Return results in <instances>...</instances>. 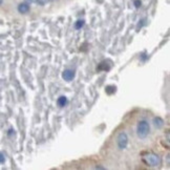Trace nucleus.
<instances>
[{
    "label": "nucleus",
    "instance_id": "nucleus-1",
    "mask_svg": "<svg viewBox=\"0 0 170 170\" xmlns=\"http://www.w3.org/2000/svg\"><path fill=\"white\" fill-rule=\"evenodd\" d=\"M142 161L149 167H157L161 164L160 157L153 152H144L142 154Z\"/></svg>",
    "mask_w": 170,
    "mask_h": 170
},
{
    "label": "nucleus",
    "instance_id": "nucleus-2",
    "mask_svg": "<svg viewBox=\"0 0 170 170\" xmlns=\"http://www.w3.org/2000/svg\"><path fill=\"white\" fill-rule=\"evenodd\" d=\"M150 132V126H149L148 122L145 120L140 121L137 126V135L141 140H144L148 137Z\"/></svg>",
    "mask_w": 170,
    "mask_h": 170
},
{
    "label": "nucleus",
    "instance_id": "nucleus-3",
    "mask_svg": "<svg viewBox=\"0 0 170 170\" xmlns=\"http://www.w3.org/2000/svg\"><path fill=\"white\" fill-rule=\"evenodd\" d=\"M117 142H118V147L120 150H124V149H126L127 145H128V137L126 135V132L119 133Z\"/></svg>",
    "mask_w": 170,
    "mask_h": 170
},
{
    "label": "nucleus",
    "instance_id": "nucleus-4",
    "mask_svg": "<svg viewBox=\"0 0 170 170\" xmlns=\"http://www.w3.org/2000/svg\"><path fill=\"white\" fill-rule=\"evenodd\" d=\"M62 78H63L65 81L70 82L75 78V73L70 70H65L63 73H62Z\"/></svg>",
    "mask_w": 170,
    "mask_h": 170
},
{
    "label": "nucleus",
    "instance_id": "nucleus-5",
    "mask_svg": "<svg viewBox=\"0 0 170 170\" xmlns=\"http://www.w3.org/2000/svg\"><path fill=\"white\" fill-rule=\"evenodd\" d=\"M28 11H29V4H28L26 2H22V3L18 5V12L20 14H26L28 13Z\"/></svg>",
    "mask_w": 170,
    "mask_h": 170
},
{
    "label": "nucleus",
    "instance_id": "nucleus-6",
    "mask_svg": "<svg viewBox=\"0 0 170 170\" xmlns=\"http://www.w3.org/2000/svg\"><path fill=\"white\" fill-rule=\"evenodd\" d=\"M109 61H102L98 66V70H104V71H108L111 67V64H108Z\"/></svg>",
    "mask_w": 170,
    "mask_h": 170
},
{
    "label": "nucleus",
    "instance_id": "nucleus-7",
    "mask_svg": "<svg viewBox=\"0 0 170 170\" xmlns=\"http://www.w3.org/2000/svg\"><path fill=\"white\" fill-rule=\"evenodd\" d=\"M153 124H154V126L157 128V129H160V128H162L164 126V120L162 118L157 117V118L153 119Z\"/></svg>",
    "mask_w": 170,
    "mask_h": 170
},
{
    "label": "nucleus",
    "instance_id": "nucleus-8",
    "mask_svg": "<svg viewBox=\"0 0 170 170\" xmlns=\"http://www.w3.org/2000/svg\"><path fill=\"white\" fill-rule=\"evenodd\" d=\"M57 104H58L59 107H64L65 105L67 104V99L66 97L64 96H61L58 98V100H57Z\"/></svg>",
    "mask_w": 170,
    "mask_h": 170
},
{
    "label": "nucleus",
    "instance_id": "nucleus-9",
    "mask_svg": "<svg viewBox=\"0 0 170 170\" xmlns=\"http://www.w3.org/2000/svg\"><path fill=\"white\" fill-rule=\"evenodd\" d=\"M116 90H117V87L115 85H107L105 87V91L107 95H112L115 94Z\"/></svg>",
    "mask_w": 170,
    "mask_h": 170
},
{
    "label": "nucleus",
    "instance_id": "nucleus-10",
    "mask_svg": "<svg viewBox=\"0 0 170 170\" xmlns=\"http://www.w3.org/2000/svg\"><path fill=\"white\" fill-rule=\"evenodd\" d=\"M85 21L84 20H78V21H76V23H75V28L76 29H80L83 28V25H84Z\"/></svg>",
    "mask_w": 170,
    "mask_h": 170
},
{
    "label": "nucleus",
    "instance_id": "nucleus-11",
    "mask_svg": "<svg viewBox=\"0 0 170 170\" xmlns=\"http://www.w3.org/2000/svg\"><path fill=\"white\" fill-rule=\"evenodd\" d=\"M36 2H37L39 5H45L47 2H49V0H37Z\"/></svg>",
    "mask_w": 170,
    "mask_h": 170
},
{
    "label": "nucleus",
    "instance_id": "nucleus-12",
    "mask_svg": "<svg viewBox=\"0 0 170 170\" xmlns=\"http://www.w3.org/2000/svg\"><path fill=\"white\" fill-rule=\"evenodd\" d=\"M5 162V157L3 156V153L0 152V164H3Z\"/></svg>",
    "mask_w": 170,
    "mask_h": 170
},
{
    "label": "nucleus",
    "instance_id": "nucleus-13",
    "mask_svg": "<svg viewBox=\"0 0 170 170\" xmlns=\"http://www.w3.org/2000/svg\"><path fill=\"white\" fill-rule=\"evenodd\" d=\"M135 7L137 8L141 7V0H136V1H135Z\"/></svg>",
    "mask_w": 170,
    "mask_h": 170
},
{
    "label": "nucleus",
    "instance_id": "nucleus-14",
    "mask_svg": "<svg viewBox=\"0 0 170 170\" xmlns=\"http://www.w3.org/2000/svg\"><path fill=\"white\" fill-rule=\"evenodd\" d=\"M37 0H24V2H26L28 4H32V3H36Z\"/></svg>",
    "mask_w": 170,
    "mask_h": 170
},
{
    "label": "nucleus",
    "instance_id": "nucleus-15",
    "mask_svg": "<svg viewBox=\"0 0 170 170\" xmlns=\"http://www.w3.org/2000/svg\"><path fill=\"white\" fill-rule=\"evenodd\" d=\"M96 169H104V168H103V167H101V166H97Z\"/></svg>",
    "mask_w": 170,
    "mask_h": 170
},
{
    "label": "nucleus",
    "instance_id": "nucleus-16",
    "mask_svg": "<svg viewBox=\"0 0 170 170\" xmlns=\"http://www.w3.org/2000/svg\"><path fill=\"white\" fill-rule=\"evenodd\" d=\"M50 1H58V0H50Z\"/></svg>",
    "mask_w": 170,
    "mask_h": 170
},
{
    "label": "nucleus",
    "instance_id": "nucleus-17",
    "mask_svg": "<svg viewBox=\"0 0 170 170\" xmlns=\"http://www.w3.org/2000/svg\"><path fill=\"white\" fill-rule=\"evenodd\" d=\"M2 3V0H0V4H1Z\"/></svg>",
    "mask_w": 170,
    "mask_h": 170
}]
</instances>
